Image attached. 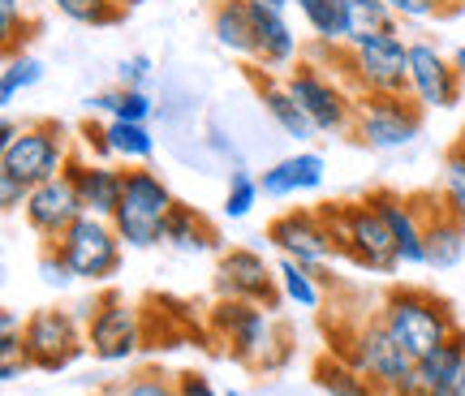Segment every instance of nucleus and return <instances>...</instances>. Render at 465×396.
I'll return each mask as SVG.
<instances>
[{
    "label": "nucleus",
    "mask_w": 465,
    "mask_h": 396,
    "mask_svg": "<svg viewBox=\"0 0 465 396\" xmlns=\"http://www.w3.org/2000/svg\"><path fill=\"white\" fill-rule=\"evenodd\" d=\"M207 332H212V341L224 349V358L237 366H246V371L276 375V371L289 362V332L272 319L267 306L216 297V306L207 311Z\"/></svg>",
    "instance_id": "f257e3e1"
},
{
    "label": "nucleus",
    "mask_w": 465,
    "mask_h": 396,
    "mask_svg": "<svg viewBox=\"0 0 465 396\" xmlns=\"http://www.w3.org/2000/svg\"><path fill=\"white\" fill-rule=\"evenodd\" d=\"M328 353H341L345 362H353L371 383H380L388 396H422L427 388L418 383V358L405 353L392 332L383 328L380 314H366L353 328L336 332L328 328Z\"/></svg>",
    "instance_id": "f03ea898"
},
{
    "label": "nucleus",
    "mask_w": 465,
    "mask_h": 396,
    "mask_svg": "<svg viewBox=\"0 0 465 396\" xmlns=\"http://www.w3.org/2000/svg\"><path fill=\"white\" fill-rule=\"evenodd\" d=\"M311 56H319L323 65L341 74L358 95H397L410 91V44L401 39V31H380L349 39L341 48H319Z\"/></svg>",
    "instance_id": "7ed1b4c3"
},
{
    "label": "nucleus",
    "mask_w": 465,
    "mask_h": 396,
    "mask_svg": "<svg viewBox=\"0 0 465 396\" xmlns=\"http://www.w3.org/2000/svg\"><path fill=\"white\" fill-rule=\"evenodd\" d=\"M375 314L383 319V328L405 345L410 358H427L431 349H440L452 332L461 328V319H457L449 297L431 293L422 284H392Z\"/></svg>",
    "instance_id": "20e7f679"
},
{
    "label": "nucleus",
    "mask_w": 465,
    "mask_h": 396,
    "mask_svg": "<svg viewBox=\"0 0 465 396\" xmlns=\"http://www.w3.org/2000/svg\"><path fill=\"white\" fill-rule=\"evenodd\" d=\"M323 220L332 224L336 233V246L345 254L353 267H366L375 276H392L401 267V254H397V237L388 229L383 212L375 207V198H353V203H323L319 207Z\"/></svg>",
    "instance_id": "39448f33"
},
{
    "label": "nucleus",
    "mask_w": 465,
    "mask_h": 396,
    "mask_svg": "<svg viewBox=\"0 0 465 396\" xmlns=\"http://www.w3.org/2000/svg\"><path fill=\"white\" fill-rule=\"evenodd\" d=\"M173 207H177V198H173L168 182L155 168L151 164L125 168V194H121V207H116V215H113L125 250L164 246V229H168Z\"/></svg>",
    "instance_id": "423d86ee"
},
{
    "label": "nucleus",
    "mask_w": 465,
    "mask_h": 396,
    "mask_svg": "<svg viewBox=\"0 0 465 396\" xmlns=\"http://www.w3.org/2000/svg\"><path fill=\"white\" fill-rule=\"evenodd\" d=\"M284 86L293 91V99L302 104V113L311 116L315 134L349 138L353 113H358V91H353L341 74H332L319 56H302L298 65L284 74Z\"/></svg>",
    "instance_id": "0eeeda50"
},
{
    "label": "nucleus",
    "mask_w": 465,
    "mask_h": 396,
    "mask_svg": "<svg viewBox=\"0 0 465 396\" xmlns=\"http://www.w3.org/2000/svg\"><path fill=\"white\" fill-rule=\"evenodd\" d=\"M86 311V349L95 362H130L147 349V323H143V311L134 306L125 293L116 289H104L100 297H91Z\"/></svg>",
    "instance_id": "6e6552de"
},
{
    "label": "nucleus",
    "mask_w": 465,
    "mask_h": 396,
    "mask_svg": "<svg viewBox=\"0 0 465 396\" xmlns=\"http://www.w3.org/2000/svg\"><path fill=\"white\" fill-rule=\"evenodd\" d=\"M422 125H427V108L410 91H397V95H358V113H353L349 138L366 151H401L422 134Z\"/></svg>",
    "instance_id": "1a4fd4ad"
},
{
    "label": "nucleus",
    "mask_w": 465,
    "mask_h": 396,
    "mask_svg": "<svg viewBox=\"0 0 465 396\" xmlns=\"http://www.w3.org/2000/svg\"><path fill=\"white\" fill-rule=\"evenodd\" d=\"M69 160H74V138H69V130L61 121H52V116L26 121L14 143L0 147V168L22 177L26 185L61 177L69 168Z\"/></svg>",
    "instance_id": "9d476101"
},
{
    "label": "nucleus",
    "mask_w": 465,
    "mask_h": 396,
    "mask_svg": "<svg viewBox=\"0 0 465 396\" xmlns=\"http://www.w3.org/2000/svg\"><path fill=\"white\" fill-rule=\"evenodd\" d=\"M56 250L65 254L74 281L86 284H108L125 263V242L116 233L113 220H100V215H78L74 229L56 242Z\"/></svg>",
    "instance_id": "9b49d317"
},
{
    "label": "nucleus",
    "mask_w": 465,
    "mask_h": 396,
    "mask_svg": "<svg viewBox=\"0 0 465 396\" xmlns=\"http://www.w3.org/2000/svg\"><path fill=\"white\" fill-rule=\"evenodd\" d=\"M22 345H26V358H31L35 371L44 375H56L74 366L86 349V319H78L74 311H61V306H48V311H35L22 328Z\"/></svg>",
    "instance_id": "f8f14e48"
},
{
    "label": "nucleus",
    "mask_w": 465,
    "mask_h": 396,
    "mask_svg": "<svg viewBox=\"0 0 465 396\" xmlns=\"http://www.w3.org/2000/svg\"><path fill=\"white\" fill-rule=\"evenodd\" d=\"M212 289H216V297H229V302H254V306H267V311H276V306L284 302L276 267L250 246L220 250L216 272H212Z\"/></svg>",
    "instance_id": "ddd939ff"
},
{
    "label": "nucleus",
    "mask_w": 465,
    "mask_h": 396,
    "mask_svg": "<svg viewBox=\"0 0 465 396\" xmlns=\"http://www.w3.org/2000/svg\"><path fill=\"white\" fill-rule=\"evenodd\" d=\"M371 198H375V207L383 212L388 229L397 237L401 267H427V220H431V212L444 203L440 190H414V194L371 190Z\"/></svg>",
    "instance_id": "4468645a"
},
{
    "label": "nucleus",
    "mask_w": 465,
    "mask_h": 396,
    "mask_svg": "<svg viewBox=\"0 0 465 396\" xmlns=\"http://www.w3.org/2000/svg\"><path fill=\"white\" fill-rule=\"evenodd\" d=\"M267 242L281 250V259H293V263H306V267H328L341 254L336 246V233L332 224L323 220V212H311V207H289L281 212L272 224H267Z\"/></svg>",
    "instance_id": "2eb2a0df"
},
{
    "label": "nucleus",
    "mask_w": 465,
    "mask_h": 396,
    "mask_svg": "<svg viewBox=\"0 0 465 396\" xmlns=\"http://www.w3.org/2000/svg\"><path fill=\"white\" fill-rule=\"evenodd\" d=\"M410 95L427 113H452L465 99V78H461V69H457V61L444 56L427 39L410 44Z\"/></svg>",
    "instance_id": "dca6fc26"
},
{
    "label": "nucleus",
    "mask_w": 465,
    "mask_h": 396,
    "mask_svg": "<svg viewBox=\"0 0 465 396\" xmlns=\"http://www.w3.org/2000/svg\"><path fill=\"white\" fill-rule=\"evenodd\" d=\"M78 215H86V212H83V198L74 190V177H69V173L31 185V198H26V207H22V220H26V229H31L39 242H61V237L74 229Z\"/></svg>",
    "instance_id": "f3484780"
},
{
    "label": "nucleus",
    "mask_w": 465,
    "mask_h": 396,
    "mask_svg": "<svg viewBox=\"0 0 465 396\" xmlns=\"http://www.w3.org/2000/svg\"><path fill=\"white\" fill-rule=\"evenodd\" d=\"M250 9H254V44H250V65L263 69V74H289V69L302 61V44L293 26H289V17L284 9L276 5H263V0H250Z\"/></svg>",
    "instance_id": "a211bd4d"
},
{
    "label": "nucleus",
    "mask_w": 465,
    "mask_h": 396,
    "mask_svg": "<svg viewBox=\"0 0 465 396\" xmlns=\"http://www.w3.org/2000/svg\"><path fill=\"white\" fill-rule=\"evenodd\" d=\"M74 177V190L83 198L86 215H100V220H113L116 207H121V194H125V164L116 160H91V155H78L65 168Z\"/></svg>",
    "instance_id": "6ab92c4d"
},
{
    "label": "nucleus",
    "mask_w": 465,
    "mask_h": 396,
    "mask_svg": "<svg viewBox=\"0 0 465 396\" xmlns=\"http://www.w3.org/2000/svg\"><path fill=\"white\" fill-rule=\"evenodd\" d=\"M250 86H254V99L263 104V113L276 121V130L284 134V138H298V143H306V138H315V125H311V116L302 113V104L293 99V91L284 86L281 74H263V69H246Z\"/></svg>",
    "instance_id": "aec40b11"
},
{
    "label": "nucleus",
    "mask_w": 465,
    "mask_h": 396,
    "mask_svg": "<svg viewBox=\"0 0 465 396\" xmlns=\"http://www.w3.org/2000/svg\"><path fill=\"white\" fill-rule=\"evenodd\" d=\"M328 177V164H323V155L319 151H293V155H284L276 160L272 168L259 173V185H263V198H298V194H315L319 185Z\"/></svg>",
    "instance_id": "412c9836"
},
{
    "label": "nucleus",
    "mask_w": 465,
    "mask_h": 396,
    "mask_svg": "<svg viewBox=\"0 0 465 396\" xmlns=\"http://www.w3.org/2000/svg\"><path fill=\"white\" fill-rule=\"evenodd\" d=\"M164 246H173L177 254H212V250L220 254V233H216V224L199 212V207L177 203L173 215H168Z\"/></svg>",
    "instance_id": "4be33fe9"
},
{
    "label": "nucleus",
    "mask_w": 465,
    "mask_h": 396,
    "mask_svg": "<svg viewBox=\"0 0 465 396\" xmlns=\"http://www.w3.org/2000/svg\"><path fill=\"white\" fill-rule=\"evenodd\" d=\"M461 259H465V220L440 203L431 212V220H427V267L452 272Z\"/></svg>",
    "instance_id": "5701e85b"
},
{
    "label": "nucleus",
    "mask_w": 465,
    "mask_h": 396,
    "mask_svg": "<svg viewBox=\"0 0 465 396\" xmlns=\"http://www.w3.org/2000/svg\"><path fill=\"white\" fill-rule=\"evenodd\" d=\"M311 383L323 396H388L380 383H371L353 362H345L341 353H319L311 366Z\"/></svg>",
    "instance_id": "b1692460"
},
{
    "label": "nucleus",
    "mask_w": 465,
    "mask_h": 396,
    "mask_svg": "<svg viewBox=\"0 0 465 396\" xmlns=\"http://www.w3.org/2000/svg\"><path fill=\"white\" fill-rule=\"evenodd\" d=\"M212 35L216 44L232 56H250L254 44V9L250 0H216L212 5Z\"/></svg>",
    "instance_id": "393cba45"
},
{
    "label": "nucleus",
    "mask_w": 465,
    "mask_h": 396,
    "mask_svg": "<svg viewBox=\"0 0 465 396\" xmlns=\"http://www.w3.org/2000/svg\"><path fill=\"white\" fill-rule=\"evenodd\" d=\"M86 113L108 116V121H138V125H147L151 116H155V99L147 91H138V86L116 83L113 91H100V95L86 99Z\"/></svg>",
    "instance_id": "a878e982"
},
{
    "label": "nucleus",
    "mask_w": 465,
    "mask_h": 396,
    "mask_svg": "<svg viewBox=\"0 0 465 396\" xmlns=\"http://www.w3.org/2000/svg\"><path fill=\"white\" fill-rule=\"evenodd\" d=\"M465 366V328H457L440 349H431L427 358H418V383L435 392V388H452Z\"/></svg>",
    "instance_id": "bb28decb"
},
{
    "label": "nucleus",
    "mask_w": 465,
    "mask_h": 396,
    "mask_svg": "<svg viewBox=\"0 0 465 396\" xmlns=\"http://www.w3.org/2000/svg\"><path fill=\"white\" fill-rule=\"evenodd\" d=\"M293 9H298L302 22L311 26L319 48H341V44H349L345 0H293Z\"/></svg>",
    "instance_id": "cd10ccee"
},
{
    "label": "nucleus",
    "mask_w": 465,
    "mask_h": 396,
    "mask_svg": "<svg viewBox=\"0 0 465 396\" xmlns=\"http://www.w3.org/2000/svg\"><path fill=\"white\" fill-rule=\"evenodd\" d=\"M108 147H113L116 164L134 168V164H147L151 155H155V138L138 121H108Z\"/></svg>",
    "instance_id": "c85d7f7f"
},
{
    "label": "nucleus",
    "mask_w": 465,
    "mask_h": 396,
    "mask_svg": "<svg viewBox=\"0 0 465 396\" xmlns=\"http://www.w3.org/2000/svg\"><path fill=\"white\" fill-rule=\"evenodd\" d=\"M276 276H281L284 302H293L298 311H319V302H323V284H319L315 267L293 263V259H281V263H276Z\"/></svg>",
    "instance_id": "c756f323"
},
{
    "label": "nucleus",
    "mask_w": 465,
    "mask_h": 396,
    "mask_svg": "<svg viewBox=\"0 0 465 396\" xmlns=\"http://www.w3.org/2000/svg\"><path fill=\"white\" fill-rule=\"evenodd\" d=\"M39 83H44V61H39V56H31V52L5 56V69H0V104L14 108L17 95H26V91Z\"/></svg>",
    "instance_id": "7c9ffc66"
},
{
    "label": "nucleus",
    "mask_w": 465,
    "mask_h": 396,
    "mask_svg": "<svg viewBox=\"0 0 465 396\" xmlns=\"http://www.w3.org/2000/svg\"><path fill=\"white\" fill-rule=\"evenodd\" d=\"M345 26L349 39H362V35L401 31V17L392 14L388 0H345Z\"/></svg>",
    "instance_id": "2f4dec72"
},
{
    "label": "nucleus",
    "mask_w": 465,
    "mask_h": 396,
    "mask_svg": "<svg viewBox=\"0 0 465 396\" xmlns=\"http://www.w3.org/2000/svg\"><path fill=\"white\" fill-rule=\"evenodd\" d=\"M440 198L452 215L465 220V134L444 151V168H440Z\"/></svg>",
    "instance_id": "473e14b6"
},
{
    "label": "nucleus",
    "mask_w": 465,
    "mask_h": 396,
    "mask_svg": "<svg viewBox=\"0 0 465 396\" xmlns=\"http://www.w3.org/2000/svg\"><path fill=\"white\" fill-rule=\"evenodd\" d=\"M259 198H263V185H259V177L250 173V168H232L229 173V185H224V220H246L254 207H259Z\"/></svg>",
    "instance_id": "72a5a7b5"
},
{
    "label": "nucleus",
    "mask_w": 465,
    "mask_h": 396,
    "mask_svg": "<svg viewBox=\"0 0 465 396\" xmlns=\"http://www.w3.org/2000/svg\"><path fill=\"white\" fill-rule=\"evenodd\" d=\"M52 5H56V14L78 26H116L125 17L121 0H52Z\"/></svg>",
    "instance_id": "f704fd0d"
},
{
    "label": "nucleus",
    "mask_w": 465,
    "mask_h": 396,
    "mask_svg": "<svg viewBox=\"0 0 465 396\" xmlns=\"http://www.w3.org/2000/svg\"><path fill=\"white\" fill-rule=\"evenodd\" d=\"M35 22L26 14L22 0H0V39H5V56L14 52H26V39H31Z\"/></svg>",
    "instance_id": "c9c22d12"
},
{
    "label": "nucleus",
    "mask_w": 465,
    "mask_h": 396,
    "mask_svg": "<svg viewBox=\"0 0 465 396\" xmlns=\"http://www.w3.org/2000/svg\"><path fill=\"white\" fill-rule=\"evenodd\" d=\"M116 396H182L177 375H168L164 366H138L130 380H121Z\"/></svg>",
    "instance_id": "e433bc0d"
},
{
    "label": "nucleus",
    "mask_w": 465,
    "mask_h": 396,
    "mask_svg": "<svg viewBox=\"0 0 465 396\" xmlns=\"http://www.w3.org/2000/svg\"><path fill=\"white\" fill-rule=\"evenodd\" d=\"M26 371H35V366H31V358H26L22 336H0V380L17 383Z\"/></svg>",
    "instance_id": "4c0bfd02"
},
{
    "label": "nucleus",
    "mask_w": 465,
    "mask_h": 396,
    "mask_svg": "<svg viewBox=\"0 0 465 396\" xmlns=\"http://www.w3.org/2000/svg\"><path fill=\"white\" fill-rule=\"evenodd\" d=\"M39 281L48 289H69L74 284V272H69L65 254L56 250V242H44V250H39Z\"/></svg>",
    "instance_id": "58836bf2"
},
{
    "label": "nucleus",
    "mask_w": 465,
    "mask_h": 396,
    "mask_svg": "<svg viewBox=\"0 0 465 396\" xmlns=\"http://www.w3.org/2000/svg\"><path fill=\"white\" fill-rule=\"evenodd\" d=\"M388 5H392V14L401 22H431V17L452 14L449 0H388Z\"/></svg>",
    "instance_id": "ea45409f"
},
{
    "label": "nucleus",
    "mask_w": 465,
    "mask_h": 396,
    "mask_svg": "<svg viewBox=\"0 0 465 396\" xmlns=\"http://www.w3.org/2000/svg\"><path fill=\"white\" fill-rule=\"evenodd\" d=\"M78 143H83L86 155H95V160H113V147H108V121L86 116L83 125H78Z\"/></svg>",
    "instance_id": "a19ab883"
},
{
    "label": "nucleus",
    "mask_w": 465,
    "mask_h": 396,
    "mask_svg": "<svg viewBox=\"0 0 465 396\" xmlns=\"http://www.w3.org/2000/svg\"><path fill=\"white\" fill-rule=\"evenodd\" d=\"M26 198H31V185L22 182V177H14V173H5V168H0V212H5V215H17L22 207H26Z\"/></svg>",
    "instance_id": "79ce46f5"
},
{
    "label": "nucleus",
    "mask_w": 465,
    "mask_h": 396,
    "mask_svg": "<svg viewBox=\"0 0 465 396\" xmlns=\"http://www.w3.org/2000/svg\"><path fill=\"white\" fill-rule=\"evenodd\" d=\"M177 392L182 396H224L216 383H212V375H207V371H194V366L177 375Z\"/></svg>",
    "instance_id": "37998d69"
},
{
    "label": "nucleus",
    "mask_w": 465,
    "mask_h": 396,
    "mask_svg": "<svg viewBox=\"0 0 465 396\" xmlns=\"http://www.w3.org/2000/svg\"><path fill=\"white\" fill-rule=\"evenodd\" d=\"M116 74H121V86H138V91H147L151 83V56H130V61H121L116 65Z\"/></svg>",
    "instance_id": "c03bdc74"
},
{
    "label": "nucleus",
    "mask_w": 465,
    "mask_h": 396,
    "mask_svg": "<svg viewBox=\"0 0 465 396\" xmlns=\"http://www.w3.org/2000/svg\"><path fill=\"white\" fill-rule=\"evenodd\" d=\"M22 328H26V319H22L14 306H5V311H0V336H22Z\"/></svg>",
    "instance_id": "a18cd8bd"
},
{
    "label": "nucleus",
    "mask_w": 465,
    "mask_h": 396,
    "mask_svg": "<svg viewBox=\"0 0 465 396\" xmlns=\"http://www.w3.org/2000/svg\"><path fill=\"white\" fill-rule=\"evenodd\" d=\"M22 125H26V121H14V116H5V125H0V147H9L17 134H22Z\"/></svg>",
    "instance_id": "49530a36"
},
{
    "label": "nucleus",
    "mask_w": 465,
    "mask_h": 396,
    "mask_svg": "<svg viewBox=\"0 0 465 396\" xmlns=\"http://www.w3.org/2000/svg\"><path fill=\"white\" fill-rule=\"evenodd\" d=\"M452 61H457V69H461V78H465V48L452 52Z\"/></svg>",
    "instance_id": "de8ad7c7"
},
{
    "label": "nucleus",
    "mask_w": 465,
    "mask_h": 396,
    "mask_svg": "<svg viewBox=\"0 0 465 396\" xmlns=\"http://www.w3.org/2000/svg\"><path fill=\"white\" fill-rule=\"evenodd\" d=\"M452 392L465 396V366H461V375H457V383H452Z\"/></svg>",
    "instance_id": "09e8293b"
},
{
    "label": "nucleus",
    "mask_w": 465,
    "mask_h": 396,
    "mask_svg": "<svg viewBox=\"0 0 465 396\" xmlns=\"http://www.w3.org/2000/svg\"><path fill=\"white\" fill-rule=\"evenodd\" d=\"M422 396H457L452 388H435V392H422Z\"/></svg>",
    "instance_id": "8fccbe9b"
},
{
    "label": "nucleus",
    "mask_w": 465,
    "mask_h": 396,
    "mask_svg": "<svg viewBox=\"0 0 465 396\" xmlns=\"http://www.w3.org/2000/svg\"><path fill=\"white\" fill-rule=\"evenodd\" d=\"M263 5H276V9H289L293 0H263Z\"/></svg>",
    "instance_id": "3c124183"
},
{
    "label": "nucleus",
    "mask_w": 465,
    "mask_h": 396,
    "mask_svg": "<svg viewBox=\"0 0 465 396\" xmlns=\"http://www.w3.org/2000/svg\"><path fill=\"white\" fill-rule=\"evenodd\" d=\"M121 5H125V9H130V5H143V0H121Z\"/></svg>",
    "instance_id": "603ef678"
},
{
    "label": "nucleus",
    "mask_w": 465,
    "mask_h": 396,
    "mask_svg": "<svg viewBox=\"0 0 465 396\" xmlns=\"http://www.w3.org/2000/svg\"><path fill=\"white\" fill-rule=\"evenodd\" d=\"M224 396H246V392H237V388H229V392H224Z\"/></svg>",
    "instance_id": "864d4df0"
},
{
    "label": "nucleus",
    "mask_w": 465,
    "mask_h": 396,
    "mask_svg": "<svg viewBox=\"0 0 465 396\" xmlns=\"http://www.w3.org/2000/svg\"><path fill=\"white\" fill-rule=\"evenodd\" d=\"M449 5H452V9H461V5H465V0H449Z\"/></svg>",
    "instance_id": "5fc2aeb1"
},
{
    "label": "nucleus",
    "mask_w": 465,
    "mask_h": 396,
    "mask_svg": "<svg viewBox=\"0 0 465 396\" xmlns=\"http://www.w3.org/2000/svg\"><path fill=\"white\" fill-rule=\"evenodd\" d=\"M95 396H116V392H95Z\"/></svg>",
    "instance_id": "6e6d98bb"
}]
</instances>
